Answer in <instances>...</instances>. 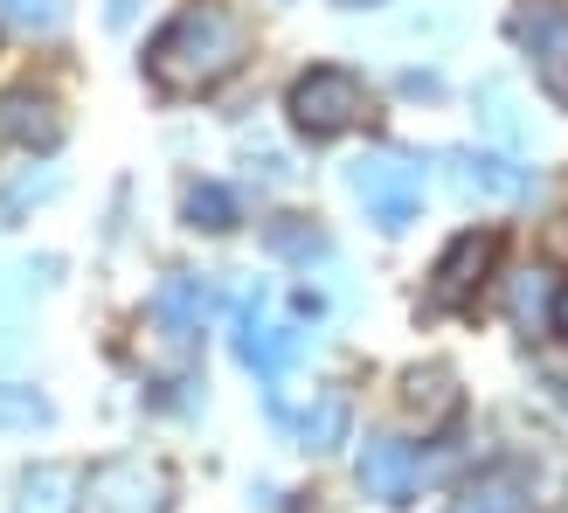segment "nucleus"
<instances>
[{
  "instance_id": "obj_1",
  "label": "nucleus",
  "mask_w": 568,
  "mask_h": 513,
  "mask_svg": "<svg viewBox=\"0 0 568 513\" xmlns=\"http://www.w3.org/2000/svg\"><path fill=\"white\" fill-rule=\"evenodd\" d=\"M236 63H243V28H236L230 8H215V0H202V8H181V14L146 42V77L160 83L166 98H202V91H215V83L230 77Z\"/></svg>"
},
{
  "instance_id": "obj_2",
  "label": "nucleus",
  "mask_w": 568,
  "mask_h": 513,
  "mask_svg": "<svg viewBox=\"0 0 568 513\" xmlns=\"http://www.w3.org/2000/svg\"><path fill=\"white\" fill-rule=\"evenodd\" d=\"M284 111H292V125L305 139H339V132H354L367 119V83L354 70H339V63H312V70L292 77Z\"/></svg>"
},
{
  "instance_id": "obj_3",
  "label": "nucleus",
  "mask_w": 568,
  "mask_h": 513,
  "mask_svg": "<svg viewBox=\"0 0 568 513\" xmlns=\"http://www.w3.org/2000/svg\"><path fill=\"white\" fill-rule=\"evenodd\" d=\"M347 188H354V202L367 209V222L375 230H409L416 209H423V167L409 153H395V147H367L354 167H347Z\"/></svg>"
},
{
  "instance_id": "obj_4",
  "label": "nucleus",
  "mask_w": 568,
  "mask_h": 513,
  "mask_svg": "<svg viewBox=\"0 0 568 513\" xmlns=\"http://www.w3.org/2000/svg\"><path fill=\"white\" fill-rule=\"evenodd\" d=\"M298 354H305V333L284 326V320H271L257 292H243V299H236V361H243L257 382H284Z\"/></svg>"
},
{
  "instance_id": "obj_5",
  "label": "nucleus",
  "mask_w": 568,
  "mask_h": 513,
  "mask_svg": "<svg viewBox=\"0 0 568 513\" xmlns=\"http://www.w3.org/2000/svg\"><path fill=\"white\" fill-rule=\"evenodd\" d=\"M493 264H499V237H493V230L450 237V250L437 256V271H430V305H437V312H465L478 292H486Z\"/></svg>"
},
{
  "instance_id": "obj_6",
  "label": "nucleus",
  "mask_w": 568,
  "mask_h": 513,
  "mask_svg": "<svg viewBox=\"0 0 568 513\" xmlns=\"http://www.w3.org/2000/svg\"><path fill=\"white\" fill-rule=\"evenodd\" d=\"M166 472L146 465V459H104L91 472V500L98 513H166Z\"/></svg>"
},
{
  "instance_id": "obj_7",
  "label": "nucleus",
  "mask_w": 568,
  "mask_h": 513,
  "mask_svg": "<svg viewBox=\"0 0 568 513\" xmlns=\"http://www.w3.org/2000/svg\"><path fill=\"white\" fill-rule=\"evenodd\" d=\"M520 42L534 56V77L548 83V98L568 104V8H555V0H534V8H520Z\"/></svg>"
},
{
  "instance_id": "obj_8",
  "label": "nucleus",
  "mask_w": 568,
  "mask_h": 513,
  "mask_svg": "<svg viewBox=\"0 0 568 513\" xmlns=\"http://www.w3.org/2000/svg\"><path fill=\"white\" fill-rule=\"evenodd\" d=\"M450 181H458L465 202H527L534 167L506 160V153H450Z\"/></svg>"
},
{
  "instance_id": "obj_9",
  "label": "nucleus",
  "mask_w": 568,
  "mask_h": 513,
  "mask_svg": "<svg viewBox=\"0 0 568 513\" xmlns=\"http://www.w3.org/2000/svg\"><path fill=\"white\" fill-rule=\"evenodd\" d=\"M416 479H423V459H416L403 437H367V451H361V493L367 500L409 506L416 500Z\"/></svg>"
},
{
  "instance_id": "obj_10",
  "label": "nucleus",
  "mask_w": 568,
  "mask_h": 513,
  "mask_svg": "<svg viewBox=\"0 0 568 513\" xmlns=\"http://www.w3.org/2000/svg\"><path fill=\"white\" fill-rule=\"evenodd\" d=\"M202 312H209V284L194 278V271H166V278H160V292H153V326H160V340H166L174 354L194 348Z\"/></svg>"
},
{
  "instance_id": "obj_11",
  "label": "nucleus",
  "mask_w": 568,
  "mask_h": 513,
  "mask_svg": "<svg viewBox=\"0 0 568 513\" xmlns=\"http://www.w3.org/2000/svg\"><path fill=\"white\" fill-rule=\"evenodd\" d=\"M77 486H83V479L70 465H36V472L21 479L14 513H77Z\"/></svg>"
},
{
  "instance_id": "obj_12",
  "label": "nucleus",
  "mask_w": 568,
  "mask_h": 513,
  "mask_svg": "<svg viewBox=\"0 0 568 513\" xmlns=\"http://www.w3.org/2000/svg\"><path fill=\"white\" fill-rule=\"evenodd\" d=\"M8 139H28V147H36V139H55L49 104L28 98V91H8L0 98V147H8Z\"/></svg>"
},
{
  "instance_id": "obj_13",
  "label": "nucleus",
  "mask_w": 568,
  "mask_h": 513,
  "mask_svg": "<svg viewBox=\"0 0 568 513\" xmlns=\"http://www.w3.org/2000/svg\"><path fill=\"white\" fill-rule=\"evenodd\" d=\"M403 403H409V416L423 423V431H437V423L458 410V389H450L444 368H430V375H409V395H403Z\"/></svg>"
},
{
  "instance_id": "obj_14",
  "label": "nucleus",
  "mask_w": 568,
  "mask_h": 513,
  "mask_svg": "<svg viewBox=\"0 0 568 513\" xmlns=\"http://www.w3.org/2000/svg\"><path fill=\"white\" fill-rule=\"evenodd\" d=\"M187 222H194V230H236V194L230 188H222V181H194L187 188Z\"/></svg>"
},
{
  "instance_id": "obj_15",
  "label": "nucleus",
  "mask_w": 568,
  "mask_h": 513,
  "mask_svg": "<svg viewBox=\"0 0 568 513\" xmlns=\"http://www.w3.org/2000/svg\"><path fill=\"white\" fill-rule=\"evenodd\" d=\"M298 437H305V451H333L339 437H347V395L326 389V395H320V410H305Z\"/></svg>"
},
{
  "instance_id": "obj_16",
  "label": "nucleus",
  "mask_w": 568,
  "mask_h": 513,
  "mask_svg": "<svg viewBox=\"0 0 568 513\" xmlns=\"http://www.w3.org/2000/svg\"><path fill=\"white\" fill-rule=\"evenodd\" d=\"M450 513H534V506H527V493L514 486V479H478Z\"/></svg>"
},
{
  "instance_id": "obj_17",
  "label": "nucleus",
  "mask_w": 568,
  "mask_h": 513,
  "mask_svg": "<svg viewBox=\"0 0 568 513\" xmlns=\"http://www.w3.org/2000/svg\"><path fill=\"white\" fill-rule=\"evenodd\" d=\"M0 21L28 28V36H55L70 21V0H0Z\"/></svg>"
},
{
  "instance_id": "obj_18",
  "label": "nucleus",
  "mask_w": 568,
  "mask_h": 513,
  "mask_svg": "<svg viewBox=\"0 0 568 513\" xmlns=\"http://www.w3.org/2000/svg\"><path fill=\"white\" fill-rule=\"evenodd\" d=\"M21 320H28V284L21 271H0V361L21 348Z\"/></svg>"
},
{
  "instance_id": "obj_19",
  "label": "nucleus",
  "mask_w": 568,
  "mask_h": 513,
  "mask_svg": "<svg viewBox=\"0 0 568 513\" xmlns=\"http://www.w3.org/2000/svg\"><path fill=\"white\" fill-rule=\"evenodd\" d=\"M55 410H49V395L36 389H0V431H42Z\"/></svg>"
},
{
  "instance_id": "obj_20",
  "label": "nucleus",
  "mask_w": 568,
  "mask_h": 513,
  "mask_svg": "<svg viewBox=\"0 0 568 513\" xmlns=\"http://www.w3.org/2000/svg\"><path fill=\"white\" fill-rule=\"evenodd\" d=\"M555 333L568 340V284H561V292H555Z\"/></svg>"
},
{
  "instance_id": "obj_21",
  "label": "nucleus",
  "mask_w": 568,
  "mask_h": 513,
  "mask_svg": "<svg viewBox=\"0 0 568 513\" xmlns=\"http://www.w3.org/2000/svg\"><path fill=\"white\" fill-rule=\"evenodd\" d=\"M347 8H375V0H347Z\"/></svg>"
}]
</instances>
